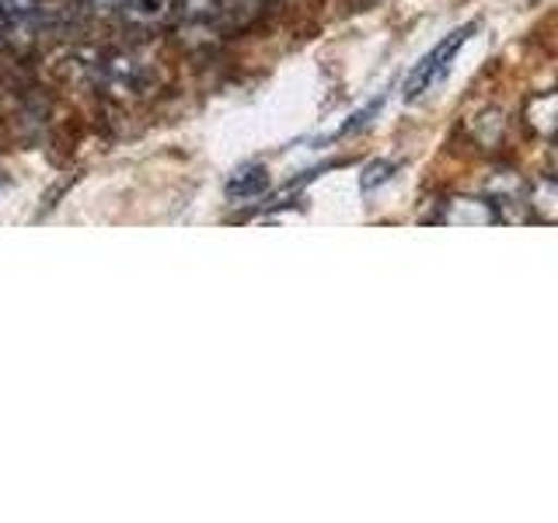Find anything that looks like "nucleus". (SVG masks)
Returning a JSON list of instances; mask_svg holds the SVG:
<instances>
[{
	"mask_svg": "<svg viewBox=\"0 0 558 523\" xmlns=\"http://www.w3.org/2000/svg\"><path fill=\"white\" fill-rule=\"evenodd\" d=\"M475 32V25H464V28H458L450 35V39H444L440 46H436L429 57L418 63L415 70H412V77H409V84H405V98H418L426 92V87H433L436 81H440L447 70H450V60L458 57V49L468 42V35Z\"/></svg>",
	"mask_w": 558,
	"mask_h": 523,
	"instance_id": "obj_1",
	"label": "nucleus"
},
{
	"mask_svg": "<svg viewBox=\"0 0 558 523\" xmlns=\"http://www.w3.org/2000/svg\"><path fill=\"white\" fill-rule=\"evenodd\" d=\"M269 185V174L262 165H252V168H241L231 174V182H227V192H231L234 199H252L258 192H266Z\"/></svg>",
	"mask_w": 558,
	"mask_h": 523,
	"instance_id": "obj_2",
	"label": "nucleus"
},
{
	"mask_svg": "<svg viewBox=\"0 0 558 523\" xmlns=\"http://www.w3.org/2000/svg\"><path fill=\"white\" fill-rule=\"evenodd\" d=\"M174 0H126V17L140 25H154V22H165L171 14Z\"/></svg>",
	"mask_w": 558,
	"mask_h": 523,
	"instance_id": "obj_3",
	"label": "nucleus"
},
{
	"mask_svg": "<svg viewBox=\"0 0 558 523\" xmlns=\"http://www.w3.org/2000/svg\"><path fill=\"white\" fill-rule=\"evenodd\" d=\"M395 168L398 165H391V161H374L371 168L363 171V179H360V185H363V192H374L377 185H384L395 174Z\"/></svg>",
	"mask_w": 558,
	"mask_h": 523,
	"instance_id": "obj_4",
	"label": "nucleus"
}]
</instances>
